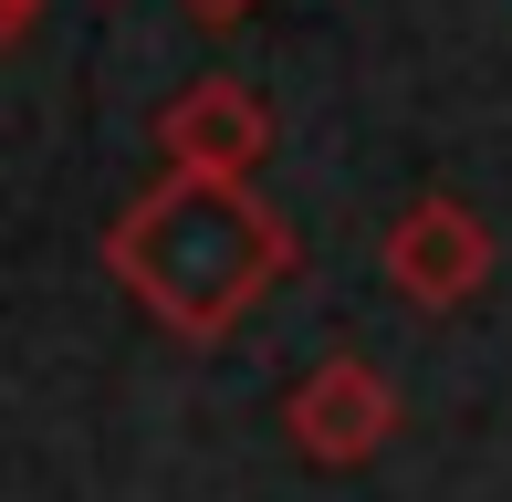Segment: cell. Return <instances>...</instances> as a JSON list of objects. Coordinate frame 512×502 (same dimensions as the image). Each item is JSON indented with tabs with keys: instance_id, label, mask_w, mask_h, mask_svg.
I'll list each match as a JSON object with an SVG mask.
<instances>
[{
	"instance_id": "1",
	"label": "cell",
	"mask_w": 512,
	"mask_h": 502,
	"mask_svg": "<svg viewBox=\"0 0 512 502\" xmlns=\"http://www.w3.org/2000/svg\"><path fill=\"white\" fill-rule=\"evenodd\" d=\"M293 262H304V251H293V220L272 210L251 178L168 168L157 189H136L126 210L105 220L115 293H126L157 335H178V346H220Z\"/></svg>"
},
{
	"instance_id": "2",
	"label": "cell",
	"mask_w": 512,
	"mask_h": 502,
	"mask_svg": "<svg viewBox=\"0 0 512 502\" xmlns=\"http://www.w3.org/2000/svg\"><path fill=\"white\" fill-rule=\"evenodd\" d=\"M283 440L314 471H366L398 440V387H387V367L377 356H324V367H304L283 387Z\"/></svg>"
},
{
	"instance_id": "3",
	"label": "cell",
	"mask_w": 512,
	"mask_h": 502,
	"mask_svg": "<svg viewBox=\"0 0 512 502\" xmlns=\"http://www.w3.org/2000/svg\"><path fill=\"white\" fill-rule=\"evenodd\" d=\"M377 262H387V283H398L418 314H460L492 283V220H481L471 199H450V189H418L408 210L387 220Z\"/></svg>"
},
{
	"instance_id": "4",
	"label": "cell",
	"mask_w": 512,
	"mask_h": 502,
	"mask_svg": "<svg viewBox=\"0 0 512 502\" xmlns=\"http://www.w3.org/2000/svg\"><path fill=\"white\" fill-rule=\"evenodd\" d=\"M157 157L189 168V178H251V168L272 157V105H262V84H241V74L178 84V95L157 105Z\"/></svg>"
},
{
	"instance_id": "5",
	"label": "cell",
	"mask_w": 512,
	"mask_h": 502,
	"mask_svg": "<svg viewBox=\"0 0 512 502\" xmlns=\"http://www.w3.org/2000/svg\"><path fill=\"white\" fill-rule=\"evenodd\" d=\"M178 11H189V21H209V32H230V21H251L262 0H178Z\"/></svg>"
},
{
	"instance_id": "6",
	"label": "cell",
	"mask_w": 512,
	"mask_h": 502,
	"mask_svg": "<svg viewBox=\"0 0 512 502\" xmlns=\"http://www.w3.org/2000/svg\"><path fill=\"white\" fill-rule=\"evenodd\" d=\"M32 21H42V0H0V53H11V42L32 32Z\"/></svg>"
}]
</instances>
